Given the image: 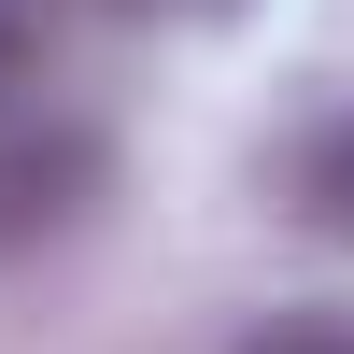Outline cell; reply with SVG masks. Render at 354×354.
I'll return each instance as SVG.
<instances>
[{
  "instance_id": "obj_3",
  "label": "cell",
  "mask_w": 354,
  "mask_h": 354,
  "mask_svg": "<svg viewBox=\"0 0 354 354\" xmlns=\"http://www.w3.org/2000/svg\"><path fill=\"white\" fill-rule=\"evenodd\" d=\"M43 57H57V0H0V113L43 85Z\"/></svg>"
},
{
  "instance_id": "obj_4",
  "label": "cell",
  "mask_w": 354,
  "mask_h": 354,
  "mask_svg": "<svg viewBox=\"0 0 354 354\" xmlns=\"http://www.w3.org/2000/svg\"><path fill=\"white\" fill-rule=\"evenodd\" d=\"M241 354H354V326H270V340H241Z\"/></svg>"
},
{
  "instance_id": "obj_2",
  "label": "cell",
  "mask_w": 354,
  "mask_h": 354,
  "mask_svg": "<svg viewBox=\"0 0 354 354\" xmlns=\"http://www.w3.org/2000/svg\"><path fill=\"white\" fill-rule=\"evenodd\" d=\"M298 198H312V227H326V241H354V113H326V128H312Z\"/></svg>"
},
{
  "instance_id": "obj_1",
  "label": "cell",
  "mask_w": 354,
  "mask_h": 354,
  "mask_svg": "<svg viewBox=\"0 0 354 354\" xmlns=\"http://www.w3.org/2000/svg\"><path fill=\"white\" fill-rule=\"evenodd\" d=\"M85 185H100V142H85V128H57V142H15V156H0V241L57 227Z\"/></svg>"
}]
</instances>
